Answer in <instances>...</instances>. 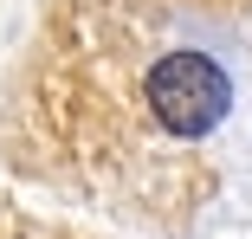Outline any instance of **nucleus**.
Masks as SVG:
<instances>
[{
	"label": "nucleus",
	"instance_id": "1",
	"mask_svg": "<svg viewBox=\"0 0 252 239\" xmlns=\"http://www.w3.org/2000/svg\"><path fill=\"white\" fill-rule=\"evenodd\" d=\"M233 104L226 71L200 52H168L156 71H149V110L168 136H207Z\"/></svg>",
	"mask_w": 252,
	"mask_h": 239
}]
</instances>
